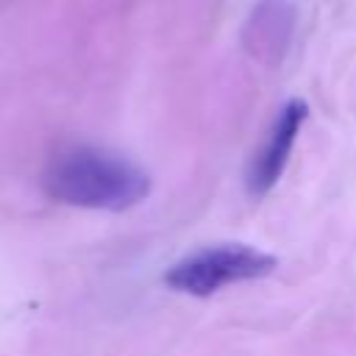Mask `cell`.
Listing matches in <instances>:
<instances>
[{
  "mask_svg": "<svg viewBox=\"0 0 356 356\" xmlns=\"http://www.w3.org/2000/svg\"><path fill=\"white\" fill-rule=\"evenodd\" d=\"M150 175L139 164L95 147L56 156L42 175L50 200L92 211H128L150 195Z\"/></svg>",
  "mask_w": 356,
  "mask_h": 356,
  "instance_id": "1",
  "label": "cell"
},
{
  "mask_svg": "<svg viewBox=\"0 0 356 356\" xmlns=\"http://www.w3.org/2000/svg\"><path fill=\"white\" fill-rule=\"evenodd\" d=\"M275 270V256L250 245H214L189 253L164 273V284L175 292L209 298L228 284L256 281Z\"/></svg>",
  "mask_w": 356,
  "mask_h": 356,
  "instance_id": "2",
  "label": "cell"
},
{
  "mask_svg": "<svg viewBox=\"0 0 356 356\" xmlns=\"http://www.w3.org/2000/svg\"><path fill=\"white\" fill-rule=\"evenodd\" d=\"M306 117H309V106L298 97L286 100L284 108L278 111L261 150L253 156V161L248 167V192L253 197L267 195L278 184V178L284 175V167L289 161V153L295 147V139H298Z\"/></svg>",
  "mask_w": 356,
  "mask_h": 356,
  "instance_id": "3",
  "label": "cell"
},
{
  "mask_svg": "<svg viewBox=\"0 0 356 356\" xmlns=\"http://www.w3.org/2000/svg\"><path fill=\"white\" fill-rule=\"evenodd\" d=\"M292 25H295V8L289 0H261L245 25V42L256 56L281 58Z\"/></svg>",
  "mask_w": 356,
  "mask_h": 356,
  "instance_id": "4",
  "label": "cell"
}]
</instances>
